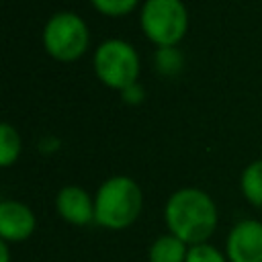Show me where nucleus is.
<instances>
[{
	"mask_svg": "<svg viewBox=\"0 0 262 262\" xmlns=\"http://www.w3.org/2000/svg\"><path fill=\"white\" fill-rule=\"evenodd\" d=\"M186 262H229V260L215 246H211V244H196V246H188Z\"/></svg>",
	"mask_w": 262,
	"mask_h": 262,
	"instance_id": "f8f14e48",
	"label": "nucleus"
},
{
	"mask_svg": "<svg viewBox=\"0 0 262 262\" xmlns=\"http://www.w3.org/2000/svg\"><path fill=\"white\" fill-rule=\"evenodd\" d=\"M239 188L254 207H262V160H256L244 168Z\"/></svg>",
	"mask_w": 262,
	"mask_h": 262,
	"instance_id": "9d476101",
	"label": "nucleus"
},
{
	"mask_svg": "<svg viewBox=\"0 0 262 262\" xmlns=\"http://www.w3.org/2000/svg\"><path fill=\"white\" fill-rule=\"evenodd\" d=\"M225 256L229 262H262V221H237L227 235Z\"/></svg>",
	"mask_w": 262,
	"mask_h": 262,
	"instance_id": "423d86ee",
	"label": "nucleus"
},
{
	"mask_svg": "<svg viewBox=\"0 0 262 262\" xmlns=\"http://www.w3.org/2000/svg\"><path fill=\"white\" fill-rule=\"evenodd\" d=\"M164 219L170 233L186 246L207 244L217 227V207L205 190L186 186L168 196Z\"/></svg>",
	"mask_w": 262,
	"mask_h": 262,
	"instance_id": "f257e3e1",
	"label": "nucleus"
},
{
	"mask_svg": "<svg viewBox=\"0 0 262 262\" xmlns=\"http://www.w3.org/2000/svg\"><path fill=\"white\" fill-rule=\"evenodd\" d=\"M143 194L129 176L106 178L94 196V223L106 229H125L141 213Z\"/></svg>",
	"mask_w": 262,
	"mask_h": 262,
	"instance_id": "f03ea898",
	"label": "nucleus"
},
{
	"mask_svg": "<svg viewBox=\"0 0 262 262\" xmlns=\"http://www.w3.org/2000/svg\"><path fill=\"white\" fill-rule=\"evenodd\" d=\"M141 96H143V90H141L137 84H133V86H129L127 90H123V98H125L127 102H139Z\"/></svg>",
	"mask_w": 262,
	"mask_h": 262,
	"instance_id": "4468645a",
	"label": "nucleus"
},
{
	"mask_svg": "<svg viewBox=\"0 0 262 262\" xmlns=\"http://www.w3.org/2000/svg\"><path fill=\"white\" fill-rule=\"evenodd\" d=\"M37 227L35 213L20 201L0 203V237L4 242H25Z\"/></svg>",
	"mask_w": 262,
	"mask_h": 262,
	"instance_id": "0eeeda50",
	"label": "nucleus"
},
{
	"mask_svg": "<svg viewBox=\"0 0 262 262\" xmlns=\"http://www.w3.org/2000/svg\"><path fill=\"white\" fill-rule=\"evenodd\" d=\"M10 260V250H8V242L0 239V262H8Z\"/></svg>",
	"mask_w": 262,
	"mask_h": 262,
	"instance_id": "2eb2a0df",
	"label": "nucleus"
},
{
	"mask_svg": "<svg viewBox=\"0 0 262 262\" xmlns=\"http://www.w3.org/2000/svg\"><path fill=\"white\" fill-rule=\"evenodd\" d=\"M20 154V137L18 131L10 123L0 125V164L8 168Z\"/></svg>",
	"mask_w": 262,
	"mask_h": 262,
	"instance_id": "9b49d317",
	"label": "nucleus"
},
{
	"mask_svg": "<svg viewBox=\"0 0 262 262\" xmlns=\"http://www.w3.org/2000/svg\"><path fill=\"white\" fill-rule=\"evenodd\" d=\"M94 8L108 16H123L131 12L137 4V0H92Z\"/></svg>",
	"mask_w": 262,
	"mask_h": 262,
	"instance_id": "ddd939ff",
	"label": "nucleus"
},
{
	"mask_svg": "<svg viewBox=\"0 0 262 262\" xmlns=\"http://www.w3.org/2000/svg\"><path fill=\"white\" fill-rule=\"evenodd\" d=\"M188 246L172 233L160 235L149 246V262H186Z\"/></svg>",
	"mask_w": 262,
	"mask_h": 262,
	"instance_id": "1a4fd4ad",
	"label": "nucleus"
},
{
	"mask_svg": "<svg viewBox=\"0 0 262 262\" xmlns=\"http://www.w3.org/2000/svg\"><path fill=\"white\" fill-rule=\"evenodd\" d=\"M55 209L61 219L72 225H88L94 221V201L80 186H63L55 196Z\"/></svg>",
	"mask_w": 262,
	"mask_h": 262,
	"instance_id": "6e6552de",
	"label": "nucleus"
},
{
	"mask_svg": "<svg viewBox=\"0 0 262 262\" xmlns=\"http://www.w3.org/2000/svg\"><path fill=\"white\" fill-rule=\"evenodd\" d=\"M88 39V27L76 12H57L43 29V45L47 53L61 61L78 59L86 51Z\"/></svg>",
	"mask_w": 262,
	"mask_h": 262,
	"instance_id": "39448f33",
	"label": "nucleus"
},
{
	"mask_svg": "<svg viewBox=\"0 0 262 262\" xmlns=\"http://www.w3.org/2000/svg\"><path fill=\"white\" fill-rule=\"evenodd\" d=\"M139 20L147 39L160 47L178 43L188 27V14L182 0H145Z\"/></svg>",
	"mask_w": 262,
	"mask_h": 262,
	"instance_id": "20e7f679",
	"label": "nucleus"
},
{
	"mask_svg": "<svg viewBox=\"0 0 262 262\" xmlns=\"http://www.w3.org/2000/svg\"><path fill=\"white\" fill-rule=\"evenodd\" d=\"M94 72L102 84L115 90H127L139 76V55L123 39H106L94 51Z\"/></svg>",
	"mask_w": 262,
	"mask_h": 262,
	"instance_id": "7ed1b4c3",
	"label": "nucleus"
}]
</instances>
